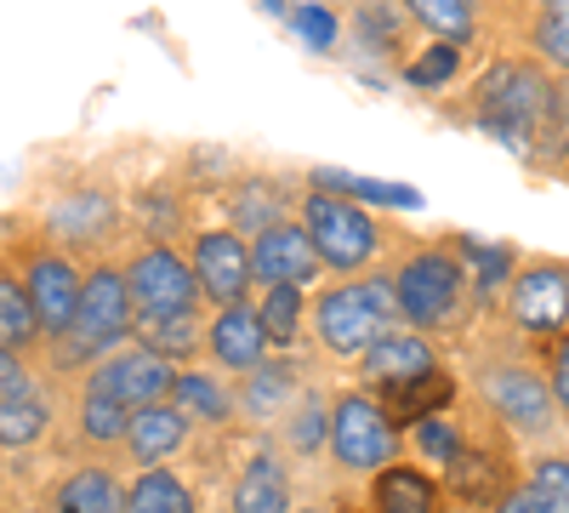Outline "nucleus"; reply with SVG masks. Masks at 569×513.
I'll use <instances>...</instances> for the list:
<instances>
[{
    "mask_svg": "<svg viewBox=\"0 0 569 513\" xmlns=\"http://www.w3.org/2000/svg\"><path fill=\"white\" fill-rule=\"evenodd\" d=\"M472 120L525 160H558L569 137V109L541 58H501L472 98Z\"/></svg>",
    "mask_w": 569,
    "mask_h": 513,
    "instance_id": "1",
    "label": "nucleus"
},
{
    "mask_svg": "<svg viewBox=\"0 0 569 513\" xmlns=\"http://www.w3.org/2000/svg\"><path fill=\"white\" fill-rule=\"evenodd\" d=\"M297 223L308 228L313 251L325 257V274H337V279H359V274H376V268H393L416 246L405 228H393L388 217L365 211L353 195L319 189V182L297 195Z\"/></svg>",
    "mask_w": 569,
    "mask_h": 513,
    "instance_id": "2",
    "label": "nucleus"
},
{
    "mask_svg": "<svg viewBox=\"0 0 569 513\" xmlns=\"http://www.w3.org/2000/svg\"><path fill=\"white\" fill-rule=\"evenodd\" d=\"M393 297H399V319L421 337H461L472 308H479V286L461 240H416L399 263H393Z\"/></svg>",
    "mask_w": 569,
    "mask_h": 513,
    "instance_id": "3",
    "label": "nucleus"
},
{
    "mask_svg": "<svg viewBox=\"0 0 569 513\" xmlns=\"http://www.w3.org/2000/svg\"><path fill=\"white\" fill-rule=\"evenodd\" d=\"M536 359L512 354V348H479V359L467 371V388L512 440H530V445L547 451L563 428V416H558V399L547 388V371Z\"/></svg>",
    "mask_w": 569,
    "mask_h": 513,
    "instance_id": "4",
    "label": "nucleus"
},
{
    "mask_svg": "<svg viewBox=\"0 0 569 513\" xmlns=\"http://www.w3.org/2000/svg\"><path fill=\"white\" fill-rule=\"evenodd\" d=\"M399 297H393V268H376L359 279H330L308 303V332L330 359H365L388 332H399Z\"/></svg>",
    "mask_w": 569,
    "mask_h": 513,
    "instance_id": "5",
    "label": "nucleus"
},
{
    "mask_svg": "<svg viewBox=\"0 0 569 513\" xmlns=\"http://www.w3.org/2000/svg\"><path fill=\"white\" fill-rule=\"evenodd\" d=\"M0 268H7L23 286V297L34 303L46 337H63L74 325V314H80L86 263L69 257L40 223H18L12 217V228H0Z\"/></svg>",
    "mask_w": 569,
    "mask_h": 513,
    "instance_id": "6",
    "label": "nucleus"
},
{
    "mask_svg": "<svg viewBox=\"0 0 569 513\" xmlns=\"http://www.w3.org/2000/svg\"><path fill=\"white\" fill-rule=\"evenodd\" d=\"M330 462L342 480H376L382 468L405 462V428L382 411L370 388H342L330 411Z\"/></svg>",
    "mask_w": 569,
    "mask_h": 513,
    "instance_id": "7",
    "label": "nucleus"
},
{
    "mask_svg": "<svg viewBox=\"0 0 569 513\" xmlns=\"http://www.w3.org/2000/svg\"><path fill=\"white\" fill-rule=\"evenodd\" d=\"M472 411H479V423H467V445L456 451V462L445 468V491H450V502H461V507H490V513H496L507 491L525 485V462L507 451L512 434L496 423L479 399H472Z\"/></svg>",
    "mask_w": 569,
    "mask_h": 513,
    "instance_id": "8",
    "label": "nucleus"
},
{
    "mask_svg": "<svg viewBox=\"0 0 569 513\" xmlns=\"http://www.w3.org/2000/svg\"><path fill=\"white\" fill-rule=\"evenodd\" d=\"M501 319L512 337L552 343L569 332V257H525L501 297Z\"/></svg>",
    "mask_w": 569,
    "mask_h": 513,
    "instance_id": "9",
    "label": "nucleus"
},
{
    "mask_svg": "<svg viewBox=\"0 0 569 513\" xmlns=\"http://www.w3.org/2000/svg\"><path fill=\"white\" fill-rule=\"evenodd\" d=\"M126 279H131V297H137V319H160V314H206V292H200V274L188 263L182 246H160V240H142L126 257Z\"/></svg>",
    "mask_w": 569,
    "mask_h": 513,
    "instance_id": "10",
    "label": "nucleus"
},
{
    "mask_svg": "<svg viewBox=\"0 0 569 513\" xmlns=\"http://www.w3.org/2000/svg\"><path fill=\"white\" fill-rule=\"evenodd\" d=\"M46 235H52L69 257H91L103 263L109 246L120 240V206L109 189H91V182H69V189L52 195V206H46Z\"/></svg>",
    "mask_w": 569,
    "mask_h": 513,
    "instance_id": "11",
    "label": "nucleus"
},
{
    "mask_svg": "<svg viewBox=\"0 0 569 513\" xmlns=\"http://www.w3.org/2000/svg\"><path fill=\"white\" fill-rule=\"evenodd\" d=\"M177 371H182V365L160 359L154 348H142V343L131 337L126 348H114V354H103L98 365H91L86 377H80V388L109 394V399H120L126 411H149V405H171Z\"/></svg>",
    "mask_w": 569,
    "mask_h": 513,
    "instance_id": "12",
    "label": "nucleus"
},
{
    "mask_svg": "<svg viewBox=\"0 0 569 513\" xmlns=\"http://www.w3.org/2000/svg\"><path fill=\"white\" fill-rule=\"evenodd\" d=\"M188 263H194L200 274V292L217 308H233V303H251V286H257V274H251V240L246 235H233V228H200V235H188Z\"/></svg>",
    "mask_w": 569,
    "mask_h": 513,
    "instance_id": "13",
    "label": "nucleus"
},
{
    "mask_svg": "<svg viewBox=\"0 0 569 513\" xmlns=\"http://www.w3.org/2000/svg\"><path fill=\"white\" fill-rule=\"evenodd\" d=\"M251 274H257L262 292H273V286L308 292V286L325 279V257L313 251L308 228L297 217H279V223H268L262 235L251 240Z\"/></svg>",
    "mask_w": 569,
    "mask_h": 513,
    "instance_id": "14",
    "label": "nucleus"
},
{
    "mask_svg": "<svg viewBox=\"0 0 569 513\" xmlns=\"http://www.w3.org/2000/svg\"><path fill=\"white\" fill-rule=\"evenodd\" d=\"M268 332H262V314L257 303H233V308H217L206 319V359L211 371H222V377H251L257 365H268Z\"/></svg>",
    "mask_w": 569,
    "mask_h": 513,
    "instance_id": "15",
    "label": "nucleus"
},
{
    "mask_svg": "<svg viewBox=\"0 0 569 513\" xmlns=\"http://www.w3.org/2000/svg\"><path fill=\"white\" fill-rule=\"evenodd\" d=\"M228 513H297V474L291 456L273 440L246 456V468L228 485Z\"/></svg>",
    "mask_w": 569,
    "mask_h": 513,
    "instance_id": "16",
    "label": "nucleus"
},
{
    "mask_svg": "<svg viewBox=\"0 0 569 513\" xmlns=\"http://www.w3.org/2000/svg\"><path fill=\"white\" fill-rule=\"evenodd\" d=\"M433 371H439L433 337H421V332H410V325H399V332H388L382 343L359 359V388L388 394V388H405V383L433 377Z\"/></svg>",
    "mask_w": 569,
    "mask_h": 513,
    "instance_id": "17",
    "label": "nucleus"
},
{
    "mask_svg": "<svg viewBox=\"0 0 569 513\" xmlns=\"http://www.w3.org/2000/svg\"><path fill=\"white\" fill-rule=\"evenodd\" d=\"M308 365H297V359H268V365H257L251 377H240L233 383V394H240V423H251V428H279L284 416H291V405L308 394Z\"/></svg>",
    "mask_w": 569,
    "mask_h": 513,
    "instance_id": "18",
    "label": "nucleus"
},
{
    "mask_svg": "<svg viewBox=\"0 0 569 513\" xmlns=\"http://www.w3.org/2000/svg\"><path fill=\"white\" fill-rule=\"evenodd\" d=\"M188 445H194V423L177 405H149L131 416V434H126L120 456L142 474V468H171V456H182Z\"/></svg>",
    "mask_w": 569,
    "mask_h": 513,
    "instance_id": "19",
    "label": "nucleus"
},
{
    "mask_svg": "<svg viewBox=\"0 0 569 513\" xmlns=\"http://www.w3.org/2000/svg\"><path fill=\"white\" fill-rule=\"evenodd\" d=\"M171 405L194 428H233L240 423V394H233V383L222 377V371H211V365H182Z\"/></svg>",
    "mask_w": 569,
    "mask_h": 513,
    "instance_id": "20",
    "label": "nucleus"
},
{
    "mask_svg": "<svg viewBox=\"0 0 569 513\" xmlns=\"http://www.w3.org/2000/svg\"><path fill=\"white\" fill-rule=\"evenodd\" d=\"M370 513H450V491L421 462H393L370 480Z\"/></svg>",
    "mask_w": 569,
    "mask_h": 513,
    "instance_id": "21",
    "label": "nucleus"
},
{
    "mask_svg": "<svg viewBox=\"0 0 569 513\" xmlns=\"http://www.w3.org/2000/svg\"><path fill=\"white\" fill-rule=\"evenodd\" d=\"M222 211H228V228L246 235V240H257L262 228L279 223V217H297L291 211V189H284L279 177H228Z\"/></svg>",
    "mask_w": 569,
    "mask_h": 513,
    "instance_id": "22",
    "label": "nucleus"
},
{
    "mask_svg": "<svg viewBox=\"0 0 569 513\" xmlns=\"http://www.w3.org/2000/svg\"><path fill=\"white\" fill-rule=\"evenodd\" d=\"M52 513H126V480L109 462H80L52 485Z\"/></svg>",
    "mask_w": 569,
    "mask_h": 513,
    "instance_id": "23",
    "label": "nucleus"
},
{
    "mask_svg": "<svg viewBox=\"0 0 569 513\" xmlns=\"http://www.w3.org/2000/svg\"><path fill=\"white\" fill-rule=\"evenodd\" d=\"M330 411H337V394L319 388V383H308V394L291 405V416L273 428L279 451L297 456V462H313L319 451H330Z\"/></svg>",
    "mask_w": 569,
    "mask_h": 513,
    "instance_id": "24",
    "label": "nucleus"
},
{
    "mask_svg": "<svg viewBox=\"0 0 569 513\" xmlns=\"http://www.w3.org/2000/svg\"><path fill=\"white\" fill-rule=\"evenodd\" d=\"M69 411H74V440H80V445H91V451L126 445V434H131V416H137V411H126L120 399H109V394H91V388H80V383H74Z\"/></svg>",
    "mask_w": 569,
    "mask_h": 513,
    "instance_id": "25",
    "label": "nucleus"
},
{
    "mask_svg": "<svg viewBox=\"0 0 569 513\" xmlns=\"http://www.w3.org/2000/svg\"><path fill=\"white\" fill-rule=\"evenodd\" d=\"M126 513H200V491L171 468H142L126 480Z\"/></svg>",
    "mask_w": 569,
    "mask_h": 513,
    "instance_id": "26",
    "label": "nucleus"
},
{
    "mask_svg": "<svg viewBox=\"0 0 569 513\" xmlns=\"http://www.w3.org/2000/svg\"><path fill=\"white\" fill-rule=\"evenodd\" d=\"M46 343H52V337H46V325H40L34 303L23 297L18 279L0 268V348H12V354L29 359V354H40Z\"/></svg>",
    "mask_w": 569,
    "mask_h": 513,
    "instance_id": "27",
    "label": "nucleus"
},
{
    "mask_svg": "<svg viewBox=\"0 0 569 513\" xmlns=\"http://www.w3.org/2000/svg\"><path fill=\"white\" fill-rule=\"evenodd\" d=\"M137 343L154 348L160 359L182 365L206 354V314H160V319H137Z\"/></svg>",
    "mask_w": 569,
    "mask_h": 513,
    "instance_id": "28",
    "label": "nucleus"
},
{
    "mask_svg": "<svg viewBox=\"0 0 569 513\" xmlns=\"http://www.w3.org/2000/svg\"><path fill=\"white\" fill-rule=\"evenodd\" d=\"M52 416H58V405H52L46 388H34L23 399H7L0 405V451H34L46 434H52Z\"/></svg>",
    "mask_w": 569,
    "mask_h": 513,
    "instance_id": "29",
    "label": "nucleus"
},
{
    "mask_svg": "<svg viewBox=\"0 0 569 513\" xmlns=\"http://www.w3.org/2000/svg\"><path fill=\"white\" fill-rule=\"evenodd\" d=\"M405 445L427 462V468H450L456 462V451L467 445V416L450 405V411H439V416H421V423H410L405 428Z\"/></svg>",
    "mask_w": 569,
    "mask_h": 513,
    "instance_id": "30",
    "label": "nucleus"
},
{
    "mask_svg": "<svg viewBox=\"0 0 569 513\" xmlns=\"http://www.w3.org/2000/svg\"><path fill=\"white\" fill-rule=\"evenodd\" d=\"M257 314H262V332H268V343H297L302 332H308V297L302 292H291V286H273V292H262L257 297Z\"/></svg>",
    "mask_w": 569,
    "mask_h": 513,
    "instance_id": "31",
    "label": "nucleus"
},
{
    "mask_svg": "<svg viewBox=\"0 0 569 513\" xmlns=\"http://www.w3.org/2000/svg\"><path fill=\"white\" fill-rule=\"evenodd\" d=\"M530 46L547 69L569 75V0H541V12L530 23Z\"/></svg>",
    "mask_w": 569,
    "mask_h": 513,
    "instance_id": "32",
    "label": "nucleus"
},
{
    "mask_svg": "<svg viewBox=\"0 0 569 513\" xmlns=\"http://www.w3.org/2000/svg\"><path fill=\"white\" fill-rule=\"evenodd\" d=\"M405 0H365V7L353 12V29L359 40L370 46V52H393V46L405 40Z\"/></svg>",
    "mask_w": 569,
    "mask_h": 513,
    "instance_id": "33",
    "label": "nucleus"
},
{
    "mask_svg": "<svg viewBox=\"0 0 569 513\" xmlns=\"http://www.w3.org/2000/svg\"><path fill=\"white\" fill-rule=\"evenodd\" d=\"M525 485L536 491V502H541L547 513H569V456L536 451V456L525 462Z\"/></svg>",
    "mask_w": 569,
    "mask_h": 513,
    "instance_id": "34",
    "label": "nucleus"
},
{
    "mask_svg": "<svg viewBox=\"0 0 569 513\" xmlns=\"http://www.w3.org/2000/svg\"><path fill=\"white\" fill-rule=\"evenodd\" d=\"M405 12H410L421 29L445 34V40H467L472 23H479V7H467V0H405Z\"/></svg>",
    "mask_w": 569,
    "mask_h": 513,
    "instance_id": "35",
    "label": "nucleus"
},
{
    "mask_svg": "<svg viewBox=\"0 0 569 513\" xmlns=\"http://www.w3.org/2000/svg\"><path fill=\"white\" fill-rule=\"evenodd\" d=\"M456 69H461V46H456V40H433V46H427V52L405 69V80L421 86V91H439Z\"/></svg>",
    "mask_w": 569,
    "mask_h": 513,
    "instance_id": "36",
    "label": "nucleus"
},
{
    "mask_svg": "<svg viewBox=\"0 0 569 513\" xmlns=\"http://www.w3.org/2000/svg\"><path fill=\"white\" fill-rule=\"evenodd\" d=\"M536 354H541V371H547V388L558 399V416L569 423V332L552 337V343H536Z\"/></svg>",
    "mask_w": 569,
    "mask_h": 513,
    "instance_id": "37",
    "label": "nucleus"
},
{
    "mask_svg": "<svg viewBox=\"0 0 569 513\" xmlns=\"http://www.w3.org/2000/svg\"><path fill=\"white\" fill-rule=\"evenodd\" d=\"M34 388H46V383L34 377V365H29L23 354H12V348H0V405L23 399V394H34Z\"/></svg>",
    "mask_w": 569,
    "mask_h": 513,
    "instance_id": "38",
    "label": "nucleus"
},
{
    "mask_svg": "<svg viewBox=\"0 0 569 513\" xmlns=\"http://www.w3.org/2000/svg\"><path fill=\"white\" fill-rule=\"evenodd\" d=\"M297 29L308 34V46H330V34H337V23H330L319 7H302V12H297Z\"/></svg>",
    "mask_w": 569,
    "mask_h": 513,
    "instance_id": "39",
    "label": "nucleus"
},
{
    "mask_svg": "<svg viewBox=\"0 0 569 513\" xmlns=\"http://www.w3.org/2000/svg\"><path fill=\"white\" fill-rule=\"evenodd\" d=\"M496 513H547V507L536 502V491H530V485H518V491H507V496H501V507H496Z\"/></svg>",
    "mask_w": 569,
    "mask_h": 513,
    "instance_id": "40",
    "label": "nucleus"
},
{
    "mask_svg": "<svg viewBox=\"0 0 569 513\" xmlns=\"http://www.w3.org/2000/svg\"><path fill=\"white\" fill-rule=\"evenodd\" d=\"M297 513H348L342 502H308V507H297Z\"/></svg>",
    "mask_w": 569,
    "mask_h": 513,
    "instance_id": "41",
    "label": "nucleus"
},
{
    "mask_svg": "<svg viewBox=\"0 0 569 513\" xmlns=\"http://www.w3.org/2000/svg\"><path fill=\"white\" fill-rule=\"evenodd\" d=\"M0 491H7V468H0Z\"/></svg>",
    "mask_w": 569,
    "mask_h": 513,
    "instance_id": "42",
    "label": "nucleus"
},
{
    "mask_svg": "<svg viewBox=\"0 0 569 513\" xmlns=\"http://www.w3.org/2000/svg\"><path fill=\"white\" fill-rule=\"evenodd\" d=\"M467 7H485V0H467Z\"/></svg>",
    "mask_w": 569,
    "mask_h": 513,
    "instance_id": "43",
    "label": "nucleus"
}]
</instances>
